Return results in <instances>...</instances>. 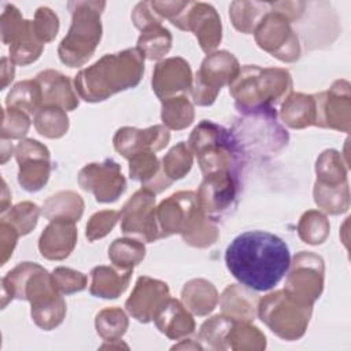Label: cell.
<instances>
[{"label": "cell", "mask_w": 351, "mask_h": 351, "mask_svg": "<svg viewBox=\"0 0 351 351\" xmlns=\"http://www.w3.org/2000/svg\"><path fill=\"white\" fill-rule=\"evenodd\" d=\"M225 263L241 285L266 292L287 274L291 254L278 236L266 230H248L236 236L226 247Z\"/></svg>", "instance_id": "6da1fadb"}, {"label": "cell", "mask_w": 351, "mask_h": 351, "mask_svg": "<svg viewBox=\"0 0 351 351\" xmlns=\"http://www.w3.org/2000/svg\"><path fill=\"white\" fill-rule=\"evenodd\" d=\"M144 73V56L137 48L107 53L92 66L82 69L74 78L78 95L90 103L134 88Z\"/></svg>", "instance_id": "7a4b0ae2"}, {"label": "cell", "mask_w": 351, "mask_h": 351, "mask_svg": "<svg viewBox=\"0 0 351 351\" xmlns=\"http://www.w3.org/2000/svg\"><path fill=\"white\" fill-rule=\"evenodd\" d=\"M292 89V78L288 70L278 67L262 69L247 64L240 69L239 75L229 85L236 108L241 112H252L274 108L288 97Z\"/></svg>", "instance_id": "3957f363"}, {"label": "cell", "mask_w": 351, "mask_h": 351, "mask_svg": "<svg viewBox=\"0 0 351 351\" xmlns=\"http://www.w3.org/2000/svg\"><path fill=\"white\" fill-rule=\"evenodd\" d=\"M189 149L196 155L203 176L215 171L239 174L243 149L232 130L213 121H202L191 133Z\"/></svg>", "instance_id": "277c9868"}, {"label": "cell", "mask_w": 351, "mask_h": 351, "mask_svg": "<svg viewBox=\"0 0 351 351\" xmlns=\"http://www.w3.org/2000/svg\"><path fill=\"white\" fill-rule=\"evenodd\" d=\"M104 1H69L71 26L62 40L58 53L69 67L82 66L93 55L101 38V12Z\"/></svg>", "instance_id": "5b68a950"}, {"label": "cell", "mask_w": 351, "mask_h": 351, "mask_svg": "<svg viewBox=\"0 0 351 351\" xmlns=\"http://www.w3.org/2000/svg\"><path fill=\"white\" fill-rule=\"evenodd\" d=\"M311 311V306L299 304L284 291H276L258 300L256 313L273 333L291 341L304 335Z\"/></svg>", "instance_id": "8992f818"}, {"label": "cell", "mask_w": 351, "mask_h": 351, "mask_svg": "<svg viewBox=\"0 0 351 351\" xmlns=\"http://www.w3.org/2000/svg\"><path fill=\"white\" fill-rule=\"evenodd\" d=\"M239 60L228 51L208 53L202 62L192 85V99L197 106H211L222 86L230 85L240 73Z\"/></svg>", "instance_id": "52a82bcc"}, {"label": "cell", "mask_w": 351, "mask_h": 351, "mask_svg": "<svg viewBox=\"0 0 351 351\" xmlns=\"http://www.w3.org/2000/svg\"><path fill=\"white\" fill-rule=\"evenodd\" d=\"M324 274V259L314 252L300 251L289 265L282 291L296 303L313 307L322 293Z\"/></svg>", "instance_id": "ba28073f"}, {"label": "cell", "mask_w": 351, "mask_h": 351, "mask_svg": "<svg viewBox=\"0 0 351 351\" xmlns=\"http://www.w3.org/2000/svg\"><path fill=\"white\" fill-rule=\"evenodd\" d=\"M1 38L10 45V59L12 63L26 66L37 60L44 49L34 32L33 21L23 19L14 4H7L1 14Z\"/></svg>", "instance_id": "9c48e42d"}, {"label": "cell", "mask_w": 351, "mask_h": 351, "mask_svg": "<svg viewBox=\"0 0 351 351\" xmlns=\"http://www.w3.org/2000/svg\"><path fill=\"white\" fill-rule=\"evenodd\" d=\"M240 137H236L241 149L251 148L263 154L277 152L288 143V133L277 123L276 108L245 112Z\"/></svg>", "instance_id": "30bf717a"}, {"label": "cell", "mask_w": 351, "mask_h": 351, "mask_svg": "<svg viewBox=\"0 0 351 351\" xmlns=\"http://www.w3.org/2000/svg\"><path fill=\"white\" fill-rule=\"evenodd\" d=\"M291 21L282 14L270 11L256 26L254 34L256 44L281 62H295L300 58V44Z\"/></svg>", "instance_id": "8fae6325"}, {"label": "cell", "mask_w": 351, "mask_h": 351, "mask_svg": "<svg viewBox=\"0 0 351 351\" xmlns=\"http://www.w3.org/2000/svg\"><path fill=\"white\" fill-rule=\"evenodd\" d=\"M121 230L129 236H137L145 243L156 241L160 230L156 219L155 193L141 188L138 189L119 211Z\"/></svg>", "instance_id": "7c38bea8"}, {"label": "cell", "mask_w": 351, "mask_h": 351, "mask_svg": "<svg viewBox=\"0 0 351 351\" xmlns=\"http://www.w3.org/2000/svg\"><path fill=\"white\" fill-rule=\"evenodd\" d=\"M240 188L239 174L232 171H215L206 174L197 192V203L213 219L226 214L234 207Z\"/></svg>", "instance_id": "4fadbf2b"}, {"label": "cell", "mask_w": 351, "mask_h": 351, "mask_svg": "<svg viewBox=\"0 0 351 351\" xmlns=\"http://www.w3.org/2000/svg\"><path fill=\"white\" fill-rule=\"evenodd\" d=\"M202 207L197 203L196 192L181 191L163 200L156 208V219L160 237L181 234V237L195 225Z\"/></svg>", "instance_id": "5bb4252c"}, {"label": "cell", "mask_w": 351, "mask_h": 351, "mask_svg": "<svg viewBox=\"0 0 351 351\" xmlns=\"http://www.w3.org/2000/svg\"><path fill=\"white\" fill-rule=\"evenodd\" d=\"M78 184L84 191L92 192L96 202L112 203L126 189V180L121 173V166L106 159L100 163H89L81 169Z\"/></svg>", "instance_id": "9a60e30c"}, {"label": "cell", "mask_w": 351, "mask_h": 351, "mask_svg": "<svg viewBox=\"0 0 351 351\" xmlns=\"http://www.w3.org/2000/svg\"><path fill=\"white\" fill-rule=\"evenodd\" d=\"M317 103L315 126L350 132L351 125V93L346 80H337L326 90L314 95Z\"/></svg>", "instance_id": "2e32d148"}, {"label": "cell", "mask_w": 351, "mask_h": 351, "mask_svg": "<svg viewBox=\"0 0 351 351\" xmlns=\"http://www.w3.org/2000/svg\"><path fill=\"white\" fill-rule=\"evenodd\" d=\"M15 156L19 165L18 181L27 192L40 191L48 181L51 160L48 148L37 140H21L15 147Z\"/></svg>", "instance_id": "e0dca14e"}, {"label": "cell", "mask_w": 351, "mask_h": 351, "mask_svg": "<svg viewBox=\"0 0 351 351\" xmlns=\"http://www.w3.org/2000/svg\"><path fill=\"white\" fill-rule=\"evenodd\" d=\"M180 30L193 32L206 53L214 52L222 40V23L215 8L207 3L191 1Z\"/></svg>", "instance_id": "ac0fdd59"}, {"label": "cell", "mask_w": 351, "mask_h": 351, "mask_svg": "<svg viewBox=\"0 0 351 351\" xmlns=\"http://www.w3.org/2000/svg\"><path fill=\"white\" fill-rule=\"evenodd\" d=\"M193 80L189 63L182 58H169L155 66L152 74V89L160 99L185 95L192 90Z\"/></svg>", "instance_id": "d6986e66"}, {"label": "cell", "mask_w": 351, "mask_h": 351, "mask_svg": "<svg viewBox=\"0 0 351 351\" xmlns=\"http://www.w3.org/2000/svg\"><path fill=\"white\" fill-rule=\"evenodd\" d=\"M170 133L163 125H155L147 129L121 128L114 136V148L126 159L143 151L156 152L169 144Z\"/></svg>", "instance_id": "ffe728a7"}, {"label": "cell", "mask_w": 351, "mask_h": 351, "mask_svg": "<svg viewBox=\"0 0 351 351\" xmlns=\"http://www.w3.org/2000/svg\"><path fill=\"white\" fill-rule=\"evenodd\" d=\"M167 298H170V292L166 282L143 276L138 277L132 295L125 303V307L133 318L147 324L152 321L156 308Z\"/></svg>", "instance_id": "44dd1931"}, {"label": "cell", "mask_w": 351, "mask_h": 351, "mask_svg": "<svg viewBox=\"0 0 351 351\" xmlns=\"http://www.w3.org/2000/svg\"><path fill=\"white\" fill-rule=\"evenodd\" d=\"M77 236L74 221L63 218L52 219L40 236L38 250L47 259L62 261L74 250Z\"/></svg>", "instance_id": "7402d4cb"}, {"label": "cell", "mask_w": 351, "mask_h": 351, "mask_svg": "<svg viewBox=\"0 0 351 351\" xmlns=\"http://www.w3.org/2000/svg\"><path fill=\"white\" fill-rule=\"evenodd\" d=\"M156 328L170 339H180L193 333L195 321L186 307L177 299L167 298L152 317Z\"/></svg>", "instance_id": "603a6c76"}, {"label": "cell", "mask_w": 351, "mask_h": 351, "mask_svg": "<svg viewBox=\"0 0 351 351\" xmlns=\"http://www.w3.org/2000/svg\"><path fill=\"white\" fill-rule=\"evenodd\" d=\"M34 80L41 86L44 106H58L66 111H73L78 107L77 95L67 75L55 70H45L38 73Z\"/></svg>", "instance_id": "cb8c5ba5"}, {"label": "cell", "mask_w": 351, "mask_h": 351, "mask_svg": "<svg viewBox=\"0 0 351 351\" xmlns=\"http://www.w3.org/2000/svg\"><path fill=\"white\" fill-rule=\"evenodd\" d=\"M129 174L132 180L140 181L143 188L154 193L162 192L173 182L163 173V169L152 151H143L129 158Z\"/></svg>", "instance_id": "d4e9b609"}, {"label": "cell", "mask_w": 351, "mask_h": 351, "mask_svg": "<svg viewBox=\"0 0 351 351\" xmlns=\"http://www.w3.org/2000/svg\"><path fill=\"white\" fill-rule=\"evenodd\" d=\"M251 291L244 285L226 287L219 298L222 314L232 321H252L258 311V300Z\"/></svg>", "instance_id": "484cf974"}, {"label": "cell", "mask_w": 351, "mask_h": 351, "mask_svg": "<svg viewBox=\"0 0 351 351\" xmlns=\"http://www.w3.org/2000/svg\"><path fill=\"white\" fill-rule=\"evenodd\" d=\"M133 269L123 270L112 266H96L90 271L89 291L96 298L115 299L129 285Z\"/></svg>", "instance_id": "4316f807"}, {"label": "cell", "mask_w": 351, "mask_h": 351, "mask_svg": "<svg viewBox=\"0 0 351 351\" xmlns=\"http://www.w3.org/2000/svg\"><path fill=\"white\" fill-rule=\"evenodd\" d=\"M281 118L292 129L315 125L317 103L314 95L291 93L281 106Z\"/></svg>", "instance_id": "83f0119b"}, {"label": "cell", "mask_w": 351, "mask_h": 351, "mask_svg": "<svg viewBox=\"0 0 351 351\" xmlns=\"http://www.w3.org/2000/svg\"><path fill=\"white\" fill-rule=\"evenodd\" d=\"M181 298L184 306L196 315H207L218 303V292L215 287L204 278L188 281L181 291Z\"/></svg>", "instance_id": "f1b7e54d"}, {"label": "cell", "mask_w": 351, "mask_h": 351, "mask_svg": "<svg viewBox=\"0 0 351 351\" xmlns=\"http://www.w3.org/2000/svg\"><path fill=\"white\" fill-rule=\"evenodd\" d=\"M60 295L58 291H51L32 302V318L41 329L51 330L62 324L66 315V303Z\"/></svg>", "instance_id": "f546056e"}, {"label": "cell", "mask_w": 351, "mask_h": 351, "mask_svg": "<svg viewBox=\"0 0 351 351\" xmlns=\"http://www.w3.org/2000/svg\"><path fill=\"white\" fill-rule=\"evenodd\" d=\"M84 213L82 197L73 191H60L49 196L43 204V215L52 221L58 218L80 221Z\"/></svg>", "instance_id": "4dcf8cb0"}, {"label": "cell", "mask_w": 351, "mask_h": 351, "mask_svg": "<svg viewBox=\"0 0 351 351\" xmlns=\"http://www.w3.org/2000/svg\"><path fill=\"white\" fill-rule=\"evenodd\" d=\"M269 11L270 3L266 1H233L229 7V16L239 32L251 34Z\"/></svg>", "instance_id": "1f68e13d"}, {"label": "cell", "mask_w": 351, "mask_h": 351, "mask_svg": "<svg viewBox=\"0 0 351 351\" xmlns=\"http://www.w3.org/2000/svg\"><path fill=\"white\" fill-rule=\"evenodd\" d=\"M5 104L8 108H16L27 115L36 114L43 106V90L36 80L21 81L10 90Z\"/></svg>", "instance_id": "d6a6232c"}, {"label": "cell", "mask_w": 351, "mask_h": 351, "mask_svg": "<svg viewBox=\"0 0 351 351\" xmlns=\"http://www.w3.org/2000/svg\"><path fill=\"white\" fill-rule=\"evenodd\" d=\"M315 184L324 186H339L347 182V167L341 162V155L336 149L324 151L315 165Z\"/></svg>", "instance_id": "836d02e7"}, {"label": "cell", "mask_w": 351, "mask_h": 351, "mask_svg": "<svg viewBox=\"0 0 351 351\" xmlns=\"http://www.w3.org/2000/svg\"><path fill=\"white\" fill-rule=\"evenodd\" d=\"M193 106L185 95L162 100V121L167 129L182 130L193 122Z\"/></svg>", "instance_id": "e575fe53"}, {"label": "cell", "mask_w": 351, "mask_h": 351, "mask_svg": "<svg viewBox=\"0 0 351 351\" xmlns=\"http://www.w3.org/2000/svg\"><path fill=\"white\" fill-rule=\"evenodd\" d=\"M34 126L41 136L59 138L69 130V118L66 111L58 106H43L34 114Z\"/></svg>", "instance_id": "d590c367"}, {"label": "cell", "mask_w": 351, "mask_h": 351, "mask_svg": "<svg viewBox=\"0 0 351 351\" xmlns=\"http://www.w3.org/2000/svg\"><path fill=\"white\" fill-rule=\"evenodd\" d=\"M145 256V247L141 241L134 239H115L108 247V258L114 266L130 270L138 265Z\"/></svg>", "instance_id": "8d00e7d4"}, {"label": "cell", "mask_w": 351, "mask_h": 351, "mask_svg": "<svg viewBox=\"0 0 351 351\" xmlns=\"http://www.w3.org/2000/svg\"><path fill=\"white\" fill-rule=\"evenodd\" d=\"M171 40L170 32L158 25L141 32V36L137 40V49L144 58L158 60L170 51Z\"/></svg>", "instance_id": "74e56055"}, {"label": "cell", "mask_w": 351, "mask_h": 351, "mask_svg": "<svg viewBox=\"0 0 351 351\" xmlns=\"http://www.w3.org/2000/svg\"><path fill=\"white\" fill-rule=\"evenodd\" d=\"M314 202L315 204L332 215L346 213L350 207V188L348 184L340 186H324L314 185Z\"/></svg>", "instance_id": "f35d334b"}, {"label": "cell", "mask_w": 351, "mask_h": 351, "mask_svg": "<svg viewBox=\"0 0 351 351\" xmlns=\"http://www.w3.org/2000/svg\"><path fill=\"white\" fill-rule=\"evenodd\" d=\"M226 341L228 347L233 350H262L266 347L265 335L245 321H233Z\"/></svg>", "instance_id": "ab89813d"}, {"label": "cell", "mask_w": 351, "mask_h": 351, "mask_svg": "<svg viewBox=\"0 0 351 351\" xmlns=\"http://www.w3.org/2000/svg\"><path fill=\"white\" fill-rule=\"evenodd\" d=\"M96 330L107 341H119L125 335L129 321L126 314L118 307H108L96 315Z\"/></svg>", "instance_id": "60d3db41"}, {"label": "cell", "mask_w": 351, "mask_h": 351, "mask_svg": "<svg viewBox=\"0 0 351 351\" xmlns=\"http://www.w3.org/2000/svg\"><path fill=\"white\" fill-rule=\"evenodd\" d=\"M329 222L328 218L317 211V210H308L306 211L298 225V233L299 237L307 243V244H322L328 234H329Z\"/></svg>", "instance_id": "b9f144b4"}, {"label": "cell", "mask_w": 351, "mask_h": 351, "mask_svg": "<svg viewBox=\"0 0 351 351\" xmlns=\"http://www.w3.org/2000/svg\"><path fill=\"white\" fill-rule=\"evenodd\" d=\"M192 163H193L192 151L189 149L186 143L181 141L165 155L162 169L167 178H170L171 181H176L189 173Z\"/></svg>", "instance_id": "7bdbcfd3"}, {"label": "cell", "mask_w": 351, "mask_h": 351, "mask_svg": "<svg viewBox=\"0 0 351 351\" xmlns=\"http://www.w3.org/2000/svg\"><path fill=\"white\" fill-rule=\"evenodd\" d=\"M38 214L40 208L37 204L32 202H22L12 207L7 214L4 213L1 221L12 225L18 230L19 236H25L36 228Z\"/></svg>", "instance_id": "ee69618b"}, {"label": "cell", "mask_w": 351, "mask_h": 351, "mask_svg": "<svg viewBox=\"0 0 351 351\" xmlns=\"http://www.w3.org/2000/svg\"><path fill=\"white\" fill-rule=\"evenodd\" d=\"M233 321L228 317L222 315H214L213 318L207 319L199 332V339L206 343L210 348H221L223 350L225 346L222 341H226V335L232 326Z\"/></svg>", "instance_id": "f6af8a7d"}, {"label": "cell", "mask_w": 351, "mask_h": 351, "mask_svg": "<svg viewBox=\"0 0 351 351\" xmlns=\"http://www.w3.org/2000/svg\"><path fill=\"white\" fill-rule=\"evenodd\" d=\"M52 282L62 295H70L85 289L88 278L84 273L70 267H56L52 274Z\"/></svg>", "instance_id": "bcb514c9"}, {"label": "cell", "mask_w": 351, "mask_h": 351, "mask_svg": "<svg viewBox=\"0 0 351 351\" xmlns=\"http://www.w3.org/2000/svg\"><path fill=\"white\" fill-rule=\"evenodd\" d=\"M30 126L29 115L16 108L3 110L1 122V138H21L23 137Z\"/></svg>", "instance_id": "7dc6e473"}, {"label": "cell", "mask_w": 351, "mask_h": 351, "mask_svg": "<svg viewBox=\"0 0 351 351\" xmlns=\"http://www.w3.org/2000/svg\"><path fill=\"white\" fill-rule=\"evenodd\" d=\"M34 32L41 43L52 41L59 30L58 15L48 7H38L33 21Z\"/></svg>", "instance_id": "c3c4849f"}, {"label": "cell", "mask_w": 351, "mask_h": 351, "mask_svg": "<svg viewBox=\"0 0 351 351\" xmlns=\"http://www.w3.org/2000/svg\"><path fill=\"white\" fill-rule=\"evenodd\" d=\"M119 219V211L103 210L93 214L86 223V237L89 241H95L107 236Z\"/></svg>", "instance_id": "681fc988"}, {"label": "cell", "mask_w": 351, "mask_h": 351, "mask_svg": "<svg viewBox=\"0 0 351 351\" xmlns=\"http://www.w3.org/2000/svg\"><path fill=\"white\" fill-rule=\"evenodd\" d=\"M132 21L134 26L141 32L162 23V18L155 12V10L151 5V1L138 3L132 12Z\"/></svg>", "instance_id": "f907efd6"}, {"label": "cell", "mask_w": 351, "mask_h": 351, "mask_svg": "<svg viewBox=\"0 0 351 351\" xmlns=\"http://www.w3.org/2000/svg\"><path fill=\"white\" fill-rule=\"evenodd\" d=\"M18 230L7 223L1 221V265H4L7 262V259L12 255V251L16 245V240H18Z\"/></svg>", "instance_id": "816d5d0a"}, {"label": "cell", "mask_w": 351, "mask_h": 351, "mask_svg": "<svg viewBox=\"0 0 351 351\" xmlns=\"http://www.w3.org/2000/svg\"><path fill=\"white\" fill-rule=\"evenodd\" d=\"M1 77H3L1 89H4L7 86V84L10 81H12V78H14V66H12V62L10 63V60L7 58L1 59Z\"/></svg>", "instance_id": "f5cc1de1"}]
</instances>
